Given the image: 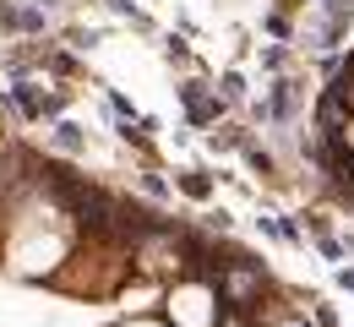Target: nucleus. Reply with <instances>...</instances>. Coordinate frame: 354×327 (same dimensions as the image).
<instances>
[{
  "label": "nucleus",
  "instance_id": "nucleus-1",
  "mask_svg": "<svg viewBox=\"0 0 354 327\" xmlns=\"http://www.w3.org/2000/svg\"><path fill=\"white\" fill-rule=\"evenodd\" d=\"M349 82H333L327 88V98H322V109H316V120H322V131L333 137V131H344V120H349Z\"/></svg>",
  "mask_w": 354,
  "mask_h": 327
}]
</instances>
